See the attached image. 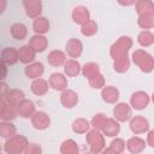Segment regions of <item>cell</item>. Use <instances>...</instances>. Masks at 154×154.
Masks as SVG:
<instances>
[{
	"label": "cell",
	"mask_w": 154,
	"mask_h": 154,
	"mask_svg": "<svg viewBox=\"0 0 154 154\" xmlns=\"http://www.w3.org/2000/svg\"><path fill=\"white\" fill-rule=\"evenodd\" d=\"M132 46V40L129 36H122L119 37L112 46L109 49V54L112 57L113 60H118L122 58H126L128 53L130 51Z\"/></svg>",
	"instance_id": "6da1fadb"
},
{
	"label": "cell",
	"mask_w": 154,
	"mask_h": 154,
	"mask_svg": "<svg viewBox=\"0 0 154 154\" xmlns=\"http://www.w3.org/2000/svg\"><path fill=\"white\" fill-rule=\"evenodd\" d=\"M132 61L144 73H149L154 70V58L143 49H136L132 53Z\"/></svg>",
	"instance_id": "7a4b0ae2"
},
{
	"label": "cell",
	"mask_w": 154,
	"mask_h": 154,
	"mask_svg": "<svg viewBox=\"0 0 154 154\" xmlns=\"http://www.w3.org/2000/svg\"><path fill=\"white\" fill-rule=\"evenodd\" d=\"M29 142L26 137L22 135H14L11 138H7L4 144V150L7 154H23L26 149Z\"/></svg>",
	"instance_id": "3957f363"
},
{
	"label": "cell",
	"mask_w": 154,
	"mask_h": 154,
	"mask_svg": "<svg viewBox=\"0 0 154 154\" xmlns=\"http://www.w3.org/2000/svg\"><path fill=\"white\" fill-rule=\"evenodd\" d=\"M85 141L89 146V149L93 154H100L105 149V138L103 134H101L99 130H90L85 135Z\"/></svg>",
	"instance_id": "277c9868"
},
{
	"label": "cell",
	"mask_w": 154,
	"mask_h": 154,
	"mask_svg": "<svg viewBox=\"0 0 154 154\" xmlns=\"http://www.w3.org/2000/svg\"><path fill=\"white\" fill-rule=\"evenodd\" d=\"M114 119L118 122H128L132 118V109L125 102H119L113 108Z\"/></svg>",
	"instance_id": "5b68a950"
},
{
	"label": "cell",
	"mask_w": 154,
	"mask_h": 154,
	"mask_svg": "<svg viewBox=\"0 0 154 154\" xmlns=\"http://www.w3.org/2000/svg\"><path fill=\"white\" fill-rule=\"evenodd\" d=\"M150 99L148 96V94L146 91H142V90H138L136 93H134L130 97V105L132 108L137 109V111H141V109H144L148 103H149Z\"/></svg>",
	"instance_id": "8992f818"
},
{
	"label": "cell",
	"mask_w": 154,
	"mask_h": 154,
	"mask_svg": "<svg viewBox=\"0 0 154 154\" xmlns=\"http://www.w3.org/2000/svg\"><path fill=\"white\" fill-rule=\"evenodd\" d=\"M130 130L135 134V135H138V134H144L149 130V122L142 117V116H135L130 119Z\"/></svg>",
	"instance_id": "52a82bcc"
},
{
	"label": "cell",
	"mask_w": 154,
	"mask_h": 154,
	"mask_svg": "<svg viewBox=\"0 0 154 154\" xmlns=\"http://www.w3.org/2000/svg\"><path fill=\"white\" fill-rule=\"evenodd\" d=\"M24 8H25V13L28 17L30 18H38L41 17V12H42V2L40 0H25L23 1Z\"/></svg>",
	"instance_id": "ba28073f"
},
{
	"label": "cell",
	"mask_w": 154,
	"mask_h": 154,
	"mask_svg": "<svg viewBox=\"0 0 154 154\" xmlns=\"http://www.w3.org/2000/svg\"><path fill=\"white\" fill-rule=\"evenodd\" d=\"M48 84L51 88H53L54 90H58V91H64L67 89V79L60 72L52 73L48 79Z\"/></svg>",
	"instance_id": "9c48e42d"
},
{
	"label": "cell",
	"mask_w": 154,
	"mask_h": 154,
	"mask_svg": "<svg viewBox=\"0 0 154 154\" xmlns=\"http://www.w3.org/2000/svg\"><path fill=\"white\" fill-rule=\"evenodd\" d=\"M51 119L49 116L43 111H36V113L31 117V124L37 130H45L49 126Z\"/></svg>",
	"instance_id": "30bf717a"
},
{
	"label": "cell",
	"mask_w": 154,
	"mask_h": 154,
	"mask_svg": "<svg viewBox=\"0 0 154 154\" xmlns=\"http://www.w3.org/2000/svg\"><path fill=\"white\" fill-rule=\"evenodd\" d=\"M18 116L17 107L6 102L5 100H1V109H0V117L2 122H11Z\"/></svg>",
	"instance_id": "8fae6325"
},
{
	"label": "cell",
	"mask_w": 154,
	"mask_h": 154,
	"mask_svg": "<svg viewBox=\"0 0 154 154\" xmlns=\"http://www.w3.org/2000/svg\"><path fill=\"white\" fill-rule=\"evenodd\" d=\"M60 102L65 108H73L78 102V94L75 90L66 89L60 95Z\"/></svg>",
	"instance_id": "7c38bea8"
},
{
	"label": "cell",
	"mask_w": 154,
	"mask_h": 154,
	"mask_svg": "<svg viewBox=\"0 0 154 154\" xmlns=\"http://www.w3.org/2000/svg\"><path fill=\"white\" fill-rule=\"evenodd\" d=\"M72 19L76 24L83 25L88 20H90V13L85 6H76L72 10Z\"/></svg>",
	"instance_id": "4fadbf2b"
},
{
	"label": "cell",
	"mask_w": 154,
	"mask_h": 154,
	"mask_svg": "<svg viewBox=\"0 0 154 154\" xmlns=\"http://www.w3.org/2000/svg\"><path fill=\"white\" fill-rule=\"evenodd\" d=\"M83 52V45L78 38H70L66 43V54L75 59L78 58Z\"/></svg>",
	"instance_id": "5bb4252c"
},
{
	"label": "cell",
	"mask_w": 154,
	"mask_h": 154,
	"mask_svg": "<svg viewBox=\"0 0 154 154\" xmlns=\"http://www.w3.org/2000/svg\"><path fill=\"white\" fill-rule=\"evenodd\" d=\"M146 144H147V142H144V140H142L138 136H134L128 140L126 148L131 154H140L144 150Z\"/></svg>",
	"instance_id": "9a60e30c"
},
{
	"label": "cell",
	"mask_w": 154,
	"mask_h": 154,
	"mask_svg": "<svg viewBox=\"0 0 154 154\" xmlns=\"http://www.w3.org/2000/svg\"><path fill=\"white\" fill-rule=\"evenodd\" d=\"M19 60L18 49L13 47H6L1 52V63L5 65H13Z\"/></svg>",
	"instance_id": "2e32d148"
},
{
	"label": "cell",
	"mask_w": 154,
	"mask_h": 154,
	"mask_svg": "<svg viewBox=\"0 0 154 154\" xmlns=\"http://www.w3.org/2000/svg\"><path fill=\"white\" fill-rule=\"evenodd\" d=\"M17 111H18V116H20L23 118H31L36 113L34 102L28 99H25L23 102H20L17 106Z\"/></svg>",
	"instance_id": "e0dca14e"
},
{
	"label": "cell",
	"mask_w": 154,
	"mask_h": 154,
	"mask_svg": "<svg viewBox=\"0 0 154 154\" xmlns=\"http://www.w3.org/2000/svg\"><path fill=\"white\" fill-rule=\"evenodd\" d=\"M102 134L107 137H114L119 134L120 131V125H119V122L113 119V118H107L103 128H102Z\"/></svg>",
	"instance_id": "ac0fdd59"
},
{
	"label": "cell",
	"mask_w": 154,
	"mask_h": 154,
	"mask_svg": "<svg viewBox=\"0 0 154 154\" xmlns=\"http://www.w3.org/2000/svg\"><path fill=\"white\" fill-rule=\"evenodd\" d=\"M47 61L49 65L52 66H61V65H65V63L67 61L66 59V53H64L63 51H59V49H55V51H52L48 57H47Z\"/></svg>",
	"instance_id": "d6986e66"
},
{
	"label": "cell",
	"mask_w": 154,
	"mask_h": 154,
	"mask_svg": "<svg viewBox=\"0 0 154 154\" xmlns=\"http://www.w3.org/2000/svg\"><path fill=\"white\" fill-rule=\"evenodd\" d=\"M102 100L107 103H116L119 99V90L113 85H106L101 91Z\"/></svg>",
	"instance_id": "ffe728a7"
},
{
	"label": "cell",
	"mask_w": 154,
	"mask_h": 154,
	"mask_svg": "<svg viewBox=\"0 0 154 154\" xmlns=\"http://www.w3.org/2000/svg\"><path fill=\"white\" fill-rule=\"evenodd\" d=\"M28 45H29L36 53H41V52H43V51L47 48L48 41H47V38H46L43 35H34V36L30 37Z\"/></svg>",
	"instance_id": "44dd1931"
},
{
	"label": "cell",
	"mask_w": 154,
	"mask_h": 154,
	"mask_svg": "<svg viewBox=\"0 0 154 154\" xmlns=\"http://www.w3.org/2000/svg\"><path fill=\"white\" fill-rule=\"evenodd\" d=\"M35 55H36V52H35L29 45L22 46V47L18 49L19 61L23 63V64H32V61H34V59H35Z\"/></svg>",
	"instance_id": "7402d4cb"
},
{
	"label": "cell",
	"mask_w": 154,
	"mask_h": 154,
	"mask_svg": "<svg viewBox=\"0 0 154 154\" xmlns=\"http://www.w3.org/2000/svg\"><path fill=\"white\" fill-rule=\"evenodd\" d=\"M1 100H5L6 102H8V103H11V105L17 107L20 102H23L25 100V95L20 89H11V90L7 91L6 96L4 99H1Z\"/></svg>",
	"instance_id": "603a6c76"
},
{
	"label": "cell",
	"mask_w": 154,
	"mask_h": 154,
	"mask_svg": "<svg viewBox=\"0 0 154 154\" xmlns=\"http://www.w3.org/2000/svg\"><path fill=\"white\" fill-rule=\"evenodd\" d=\"M45 72V67H43V64L42 63H32V64H29L26 67H25V75L31 78V79H37V78H41V76L43 75Z\"/></svg>",
	"instance_id": "cb8c5ba5"
},
{
	"label": "cell",
	"mask_w": 154,
	"mask_h": 154,
	"mask_svg": "<svg viewBox=\"0 0 154 154\" xmlns=\"http://www.w3.org/2000/svg\"><path fill=\"white\" fill-rule=\"evenodd\" d=\"M31 91L35 94V95H38V96H42L45 95L48 89H49V84L46 79L43 78H37V79H34L32 83H31Z\"/></svg>",
	"instance_id": "d4e9b609"
},
{
	"label": "cell",
	"mask_w": 154,
	"mask_h": 154,
	"mask_svg": "<svg viewBox=\"0 0 154 154\" xmlns=\"http://www.w3.org/2000/svg\"><path fill=\"white\" fill-rule=\"evenodd\" d=\"M64 72L69 77H76L79 72H82V67L79 63L75 59H67V61L64 65Z\"/></svg>",
	"instance_id": "484cf974"
},
{
	"label": "cell",
	"mask_w": 154,
	"mask_h": 154,
	"mask_svg": "<svg viewBox=\"0 0 154 154\" xmlns=\"http://www.w3.org/2000/svg\"><path fill=\"white\" fill-rule=\"evenodd\" d=\"M32 29L36 35H43L49 30V20L46 17H38L32 22Z\"/></svg>",
	"instance_id": "4316f807"
},
{
	"label": "cell",
	"mask_w": 154,
	"mask_h": 154,
	"mask_svg": "<svg viewBox=\"0 0 154 154\" xmlns=\"http://www.w3.org/2000/svg\"><path fill=\"white\" fill-rule=\"evenodd\" d=\"M10 32H11L13 38L20 41V40H24L26 37L28 29L23 23H14V24H12V26L10 29Z\"/></svg>",
	"instance_id": "83f0119b"
},
{
	"label": "cell",
	"mask_w": 154,
	"mask_h": 154,
	"mask_svg": "<svg viewBox=\"0 0 154 154\" xmlns=\"http://www.w3.org/2000/svg\"><path fill=\"white\" fill-rule=\"evenodd\" d=\"M91 124L84 118H77L72 123V131L76 134H87L90 131Z\"/></svg>",
	"instance_id": "f1b7e54d"
},
{
	"label": "cell",
	"mask_w": 154,
	"mask_h": 154,
	"mask_svg": "<svg viewBox=\"0 0 154 154\" xmlns=\"http://www.w3.org/2000/svg\"><path fill=\"white\" fill-rule=\"evenodd\" d=\"M60 154H79V147L73 140L67 138L60 146Z\"/></svg>",
	"instance_id": "f546056e"
},
{
	"label": "cell",
	"mask_w": 154,
	"mask_h": 154,
	"mask_svg": "<svg viewBox=\"0 0 154 154\" xmlns=\"http://www.w3.org/2000/svg\"><path fill=\"white\" fill-rule=\"evenodd\" d=\"M135 6H136V12L138 16L154 12V2L150 0H140L135 4Z\"/></svg>",
	"instance_id": "4dcf8cb0"
},
{
	"label": "cell",
	"mask_w": 154,
	"mask_h": 154,
	"mask_svg": "<svg viewBox=\"0 0 154 154\" xmlns=\"http://www.w3.org/2000/svg\"><path fill=\"white\" fill-rule=\"evenodd\" d=\"M82 73H83V76L89 81V79L94 78L95 76L100 75L99 65H97L96 63H87V64L82 67Z\"/></svg>",
	"instance_id": "1f68e13d"
},
{
	"label": "cell",
	"mask_w": 154,
	"mask_h": 154,
	"mask_svg": "<svg viewBox=\"0 0 154 154\" xmlns=\"http://www.w3.org/2000/svg\"><path fill=\"white\" fill-rule=\"evenodd\" d=\"M137 24L143 30H149L154 28V12L153 13H146L142 16H138Z\"/></svg>",
	"instance_id": "d6a6232c"
},
{
	"label": "cell",
	"mask_w": 154,
	"mask_h": 154,
	"mask_svg": "<svg viewBox=\"0 0 154 154\" xmlns=\"http://www.w3.org/2000/svg\"><path fill=\"white\" fill-rule=\"evenodd\" d=\"M137 41L142 47H149L154 43V34L149 30H142L137 36Z\"/></svg>",
	"instance_id": "836d02e7"
},
{
	"label": "cell",
	"mask_w": 154,
	"mask_h": 154,
	"mask_svg": "<svg viewBox=\"0 0 154 154\" xmlns=\"http://www.w3.org/2000/svg\"><path fill=\"white\" fill-rule=\"evenodd\" d=\"M0 135L4 138H11L16 135V126L11 122H1L0 123Z\"/></svg>",
	"instance_id": "e575fe53"
},
{
	"label": "cell",
	"mask_w": 154,
	"mask_h": 154,
	"mask_svg": "<svg viewBox=\"0 0 154 154\" xmlns=\"http://www.w3.org/2000/svg\"><path fill=\"white\" fill-rule=\"evenodd\" d=\"M81 32L84 36H93L97 32V24L94 20H88L83 25H81Z\"/></svg>",
	"instance_id": "d590c367"
},
{
	"label": "cell",
	"mask_w": 154,
	"mask_h": 154,
	"mask_svg": "<svg viewBox=\"0 0 154 154\" xmlns=\"http://www.w3.org/2000/svg\"><path fill=\"white\" fill-rule=\"evenodd\" d=\"M130 67V60L129 58H122V59H118V60H114L113 63V69L114 71L119 72V73H124L129 70Z\"/></svg>",
	"instance_id": "8d00e7d4"
},
{
	"label": "cell",
	"mask_w": 154,
	"mask_h": 154,
	"mask_svg": "<svg viewBox=\"0 0 154 154\" xmlns=\"http://www.w3.org/2000/svg\"><path fill=\"white\" fill-rule=\"evenodd\" d=\"M106 120H107V117H106L103 113H97V114H95V116L93 117L90 124H91V126H93L95 130H99V131H100V130H102V128H103Z\"/></svg>",
	"instance_id": "74e56055"
},
{
	"label": "cell",
	"mask_w": 154,
	"mask_h": 154,
	"mask_svg": "<svg viewBox=\"0 0 154 154\" xmlns=\"http://www.w3.org/2000/svg\"><path fill=\"white\" fill-rule=\"evenodd\" d=\"M125 146H126V143L124 142V140H122V138H114L111 142L109 148L113 150L114 154H123V152L125 149Z\"/></svg>",
	"instance_id": "f35d334b"
},
{
	"label": "cell",
	"mask_w": 154,
	"mask_h": 154,
	"mask_svg": "<svg viewBox=\"0 0 154 154\" xmlns=\"http://www.w3.org/2000/svg\"><path fill=\"white\" fill-rule=\"evenodd\" d=\"M88 82H89L90 87H91V88H95V89H99V88L105 87V78H103V76H102L101 73L97 75V76H95L94 78L89 79Z\"/></svg>",
	"instance_id": "ab89813d"
},
{
	"label": "cell",
	"mask_w": 154,
	"mask_h": 154,
	"mask_svg": "<svg viewBox=\"0 0 154 154\" xmlns=\"http://www.w3.org/2000/svg\"><path fill=\"white\" fill-rule=\"evenodd\" d=\"M23 154H42V148L36 143H29Z\"/></svg>",
	"instance_id": "60d3db41"
},
{
	"label": "cell",
	"mask_w": 154,
	"mask_h": 154,
	"mask_svg": "<svg viewBox=\"0 0 154 154\" xmlns=\"http://www.w3.org/2000/svg\"><path fill=\"white\" fill-rule=\"evenodd\" d=\"M147 144H149L152 148H154V130H150L147 135Z\"/></svg>",
	"instance_id": "b9f144b4"
},
{
	"label": "cell",
	"mask_w": 154,
	"mask_h": 154,
	"mask_svg": "<svg viewBox=\"0 0 154 154\" xmlns=\"http://www.w3.org/2000/svg\"><path fill=\"white\" fill-rule=\"evenodd\" d=\"M1 69H2V75H1V79L4 81V79H5V77H6V65H5V64H2V63H1Z\"/></svg>",
	"instance_id": "7bdbcfd3"
},
{
	"label": "cell",
	"mask_w": 154,
	"mask_h": 154,
	"mask_svg": "<svg viewBox=\"0 0 154 154\" xmlns=\"http://www.w3.org/2000/svg\"><path fill=\"white\" fill-rule=\"evenodd\" d=\"M100 154H114V153H113V150H112V149L108 147V148H105V149H103V150H102Z\"/></svg>",
	"instance_id": "ee69618b"
},
{
	"label": "cell",
	"mask_w": 154,
	"mask_h": 154,
	"mask_svg": "<svg viewBox=\"0 0 154 154\" xmlns=\"http://www.w3.org/2000/svg\"><path fill=\"white\" fill-rule=\"evenodd\" d=\"M152 101L154 102V93H153V95H152Z\"/></svg>",
	"instance_id": "f6af8a7d"
},
{
	"label": "cell",
	"mask_w": 154,
	"mask_h": 154,
	"mask_svg": "<svg viewBox=\"0 0 154 154\" xmlns=\"http://www.w3.org/2000/svg\"><path fill=\"white\" fill-rule=\"evenodd\" d=\"M84 154H93L91 152H88V153H84Z\"/></svg>",
	"instance_id": "bcb514c9"
}]
</instances>
